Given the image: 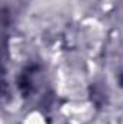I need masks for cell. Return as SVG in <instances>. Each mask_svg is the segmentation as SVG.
I'll list each match as a JSON object with an SVG mask.
<instances>
[{
	"mask_svg": "<svg viewBox=\"0 0 123 124\" xmlns=\"http://www.w3.org/2000/svg\"><path fill=\"white\" fill-rule=\"evenodd\" d=\"M36 71H38L36 65H29L22 71V74H20V77L18 79V84H19L22 95L28 97L33 91V75H35Z\"/></svg>",
	"mask_w": 123,
	"mask_h": 124,
	"instance_id": "6da1fadb",
	"label": "cell"
},
{
	"mask_svg": "<svg viewBox=\"0 0 123 124\" xmlns=\"http://www.w3.org/2000/svg\"><path fill=\"white\" fill-rule=\"evenodd\" d=\"M90 95H91V101L94 102L96 107H101L106 102V93L97 84H91V87H90Z\"/></svg>",
	"mask_w": 123,
	"mask_h": 124,
	"instance_id": "7a4b0ae2",
	"label": "cell"
},
{
	"mask_svg": "<svg viewBox=\"0 0 123 124\" xmlns=\"http://www.w3.org/2000/svg\"><path fill=\"white\" fill-rule=\"evenodd\" d=\"M117 81H119V85L123 88V68L120 69V72H119V77H117Z\"/></svg>",
	"mask_w": 123,
	"mask_h": 124,
	"instance_id": "3957f363",
	"label": "cell"
}]
</instances>
